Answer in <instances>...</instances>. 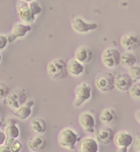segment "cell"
I'll return each instance as SVG.
<instances>
[{
    "instance_id": "14",
    "label": "cell",
    "mask_w": 140,
    "mask_h": 152,
    "mask_svg": "<svg viewBox=\"0 0 140 152\" xmlns=\"http://www.w3.org/2000/svg\"><path fill=\"white\" fill-rule=\"evenodd\" d=\"M115 132L112 127H105L99 129L96 132V140L102 145H108L113 141Z\"/></svg>"
},
{
    "instance_id": "26",
    "label": "cell",
    "mask_w": 140,
    "mask_h": 152,
    "mask_svg": "<svg viewBox=\"0 0 140 152\" xmlns=\"http://www.w3.org/2000/svg\"><path fill=\"white\" fill-rule=\"evenodd\" d=\"M128 73L134 82H140V67L134 65L133 67L128 68Z\"/></svg>"
},
{
    "instance_id": "4",
    "label": "cell",
    "mask_w": 140,
    "mask_h": 152,
    "mask_svg": "<svg viewBox=\"0 0 140 152\" xmlns=\"http://www.w3.org/2000/svg\"><path fill=\"white\" fill-rule=\"evenodd\" d=\"M115 75L110 72H103L95 79V86L102 92H111L115 89Z\"/></svg>"
},
{
    "instance_id": "16",
    "label": "cell",
    "mask_w": 140,
    "mask_h": 152,
    "mask_svg": "<svg viewBox=\"0 0 140 152\" xmlns=\"http://www.w3.org/2000/svg\"><path fill=\"white\" fill-rule=\"evenodd\" d=\"M34 100H27L24 104L14 110V115L21 120H26L31 115L32 107L34 106Z\"/></svg>"
},
{
    "instance_id": "9",
    "label": "cell",
    "mask_w": 140,
    "mask_h": 152,
    "mask_svg": "<svg viewBox=\"0 0 140 152\" xmlns=\"http://www.w3.org/2000/svg\"><path fill=\"white\" fill-rule=\"evenodd\" d=\"M133 138L130 132L126 131H119L114 135L113 141L114 144L119 151H127L128 147L133 143Z\"/></svg>"
},
{
    "instance_id": "7",
    "label": "cell",
    "mask_w": 140,
    "mask_h": 152,
    "mask_svg": "<svg viewBox=\"0 0 140 152\" xmlns=\"http://www.w3.org/2000/svg\"><path fill=\"white\" fill-rule=\"evenodd\" d=\"M120 56L121 53L116 49H106L101 55L102 63L107 68H115L120 64Z\"/></svg>"
},
{
    "instance_id": "13",
    "label": "cell",
    "mask_w": 140,
    "mask_h": 152,
    "mask_svg": "<svg viewBox=\"0 0 140 152\" xmlns=\"http://www.w3.org/2000/svg\"><path fill=\"white\" fill-rule=\"evenodd\" d=\"M133 82L129 73H121L115 78V88L120 91H129Z\"/></svg>"
},
{
    "instance_id": "2",
    "label": "cell",
    "mask_w": 140,
    "mask_h": 152,
    "mask_svg": "<svg viewBox=\"0 0 140 152\" xmlns=\"http://www.w3.org/2000/svg\"><path fill=\"white\" fill-rule=\"evenodd\" d=\"M47 72L55 81H62L68 77L67 63L63 59L57 58L50 61L47 65Z\"/></svg>"
},
{
    "instance_id": "31",
    "label": "cell",
    "mask_w": 140,
    "mask_h": 152,
    "mask_svg": "<svg viewBox=\"0 0 140 152\" xmlns=\"http://www.w3.org/2000/svg\"><path fill=\"white\" fill-rule=\"evenodd\" d=\"M0 152H10V149L7 144L4 143L2 145H0Z\"/></svg>"
},
{
    "instance_id": "29",
    "label": "cell",
    "mask_w": 140,
    "mask_h": 152,
    "mask_svg": "<svg viewBox=\"0 0 140 152\" xmlns=\"http://www.w3.org/2000/svg\"><path fill=\"white\" fill-rule=\"evenodd\" d=\"M133 142V149L134 151L140 152V135H138L136 137L134 138Z\"/></svg>"
},
{
    "instance_id": "35",
    "label": "cell",
    "mask_w": 140,
    "mask_h": 152,
    "mask_svg": "<svg viewBox=\"0 0 140 152\" xmlns=\"http://www.w3.org/2000/svg\"><path fill=\"white\" fill-rule=\"evenodd\" d=\"M25 1H27V2H30V1H33V0H25Z\"/></svg>"
},
{
    "instance_id": "23",
    "label": "cell",
    "mask_w": 140,
    "mask_h": 152,
    "mask_svg": "<svg viewBox=\"0 0 140 152\" xmlns=\"http://www.w3.org/2000/svg\"><path fill=\"white\" fill-rule=\"evenodd\" d=\"M10 122L9 121L7 122L4 132L7 138H18V137L20 136L19 127H17L15 120L12 119V118H10Z\"/></svg>"
},
{
    "instance_id": "33",
    "label": "cell",
    "mask_w": 140,
    "mask_h": 152,
    "mask_svg": "<svg viewBox=\"0 0 140 152\" xmlns=\"http://www.w3.org/2000/svg\"><path fill=\"white\" fill-rule=\"evenodd\" d=\"M1 61H2V55H1V53H0V63H1Z\"/></svg>"
},
{
    "instance_id": "21",
    "label": "cell",
    "mask_w": 140,
    "mask_h": 152,
    "mask_svg": "<svg viewBox=\"0 0 140 152\" xmlns=\"http://www.w3.org/2000/svg\"><path fill=\"white\" fill-rule=\"evenodd\" d=\"M30 128L35 134H44L48 128V125L44 119L41 118H35L30 122Z\"/></svg>"
},
{
    "instance_id": "12",
    "label": "cell",
    "mask_w": 140,
    "mask_h": 152,
    "mask_svg": "<svg viewBox=\"0 0 140 152\" xmlns=\"http://www.w3.org/2000/svg\"><path fill=\"white\" fill-rule=\"evenodd\" d=\"M31 31V26L25 23H16L13 25L10 34L7 36L8 43L14 42L16 39H21Z\"/></svg>"
},
{
    "instance_id": "34",
    "label": "cell",
    "mask_w": 140,
    "mask_h": 152,
    "mask_svg": "<svg viewBox=\"0 0 140 152\" xmlns=\"http://www.w3.org/2000/svg\"><path fill=\"white\" fill-rule=\"evenodd\" d=\"M2 126V121H1V118H0V127Z\"/></svg>"
},
{
    "instance_id": "1",
    "label": "cell",
    "mask_w": 140,
    "mask_h": 152,
    "mask_svg": "<svg viewBox=\"0 0 140 152\" xmlns=\"http://www.w3.org/2000/svg\"><path fill=\"white\" fill-rule=\"evenodd\" d=\"M17 10L21 21L30 25L35 21L36 17L42 12V7L35 0L30 2L19 0L17 4Z\"/></svg>"
},
{
    "instance_id": "24",
    "label": "cell",
    "mask_w": 140,
    "mask_h": 152,
    "mask_svg": "<svg viewBox=\"0 0 140 152\" xmlns=\"http://www.w3.org/2000/svg\"><path fill=\"white\" fill-rule=\"evenodd\" d=\"M5 144L8 145L10 149V152H19L22 149L21 142L17 140V138H7L4 142Z\"/></svg>"
},
{
    "instance_id": "11",
    "label": "cell",
    "mask_w": 140,
    "mask_h": 152,
    "mask_svg": "<svg viewBox=\"0 0 140 152\" xmlns=\"http://www.w3.org/2000/svg\"><path fill=\"white\" fill-rule=\"evenodd\" d=\"M120 44L126 51H133L140 47V36L136 33H128L121 36Z\"/></svg>"
},
{
    "instance_id": "3",
    "label": "cell",
    "mask_w": 140,
    "mask_h": 152,
    "mask_svg": "<svg viewBox=\"0 0 140 152\" xmlns=\"http://www.w3.org/2000/svg\"><path fill=\"white\" fill-rule=\"evenodd\" d=\"M80 141V136L76 132L70 127H65L62 129L57 136V142L63 149L71 150Z\"/></svg>"
},
{
    "instance_id": "32",
    "label": "cell",
    "mask_w": 140,
    "mask_h": 152,
    "mask_svg": "<svg viewBox=\"0 0 140 152\" xmlns=\"http://www.w3.org/2000/svg\"><path fill=\"white\" fill-rule=\"evenodd\" d=\"M134 118H135L137 122L140 124V110H138V111L135 112V113H134Z\"/></svg>"
},
{
    "instance_id": "27",
    "label": "cell",
    "mask_w": 140,
    "mask_h": 152,
    "mask_svg": "<svg viewBox=\"0 0 140 152\" xmlns=\"http://www.w3.org/2000/svg\"><path fill=\"white\" fill-rule=\"evenodd\" d=\"M10 92L8 85L4 82H0V99H5Z\"/></svg>"
},
{
    "instance_id": "17",
    "label": "cell",
    "mask_w": 140,
    "mask_h": 152,
    "mask_svg": "<svg viewBox=\"0 0 140 152\" xmlns=\"http://www.w3.org/2000/svg\"><path fill=\"white\" fill-rule=\"evenodd\" d=\"M99 120L104 125H112L117 120V114L115 110L112 108H107L102 110L99 115Z\"/></svg>"
},
{
    "instance_id": "20",
    "label": "cell",
    "mask_w": 140,
    "mask_h": 152,
    "mask_svg": "<svg viewBox=\"0 0 140 152\" xmlns=\"http://www.w3.org/2000/svg\"><path fill=\"white\" fill-rule=\"evenodd\" d=\"M81 152H98V144L97 140L92 137H84L81 140L80 144Z\"/></svg>"
},
{
    "instance_id": "15",
    "label": "cell",
    "mask_w": 140,
    "mask_h": 152,
    "mask_svg": "<svg viewBox=\"0 0 140 152\" xmlns=\"http://www.w3.org/2000/svg\"><path fill=\"white\" fill-rule=\"evenodd\" d=\"M94 57V53L91 49L86 45L80 46L75 52V59L81 64H88L91 62Z\"/></svg>"
},
{
    "instance_id": "30",
    "label": "cell",
    "mask_w": 140,
    "mask_h": 152,
    "mask_svg": "<svg viewBox=\"0 0 140 152\" xmlns=\"http://www.w3.org/2000/svg\"><path fill=\"white\" fill-rule=\"evenodd\" d=\"M6 139H7V136L5 134V132L0 130V145L4 144L6 141Z\"/></svg>"
},
{
    "instance_id": "6",
    "label": "cell",
    "mask_w": 140,
    "mask_h": 152,
    "mask_svg": "<svg viewBox=\"0 0 140 152\" xmlns=\"http://www.w3.org/2000/svg\"><path fill=\"white\" fill-rule=\"evenodd\" d=\"M92 88L90 86L82 82L80 83L75 90V99H74V106L75 108L82 106L84 103L91 99Z\"/></svg>"
},
{
    "instance_id": "18",
    "label": "cell",
    "mask_w": 140,
    "mask_h": 152,
    "mask_svg": "<svg viewBox=\"0 0 140 152\" xmlns=\"http://www.w3.org/2000/svg\"><path fill=\"white\" fill-rule=\"evenodd\" d=\"M28 146L32 151H41L46 147V140L41 134L32 137L28 142Z\"/></svg>"
},
{
    "instance_id": "5",
    "label": "cell",
    "mask_w": 140,
    "mask_h": 152,
    "mask_svg": "<svg viewBox=\"0 0 140 152\" xmlns=\"http://www.w3.org/2000/svg\"><path fill=\"white\" fill-rule=\"evenodd\" d=\"M27 101L26 92L23 89H15L9 92L5 99V104L12 110H17Z\"/></svg>"
},
{
    "instance_id": "19",
    "label": "cell",
    "mask_w": 140,
    "mask_h": 152,
    "mask_svg": "<svg viewBox=\"0 0 140 152\" xmlns=\"http://www.w3.org/2000/svg\"><path fill=\"white\" fill-rule=\"evenodd\" d=\"M67 65L68 73L72 77H80L84 71V64L75 58L70 59L67 63Z\"/></svg>"
},
{
    "instance_id": "28",
    "label": "cell",
    "mask_w": 140,
    "mask_h": 152,
    "mask_svg": "<svg viewBox=\"0 0 140 152\" xmlns=\"http://www.w3.org/2000/svg\"><path fill=\"white\" fill-rule=\"evenodd\" d=\"M7 44H8L7 36H4V35H0V51L4 50L7 47Z\"/></svg>"
},
{
    "instance_id": "10",
    "label": "cell",
    "mask_w": 140,
    "mask_h": 152,
    "mask_svg": "<svg viewBox=\"0 0 140 152\" xmlns=\"http://www.w3.org/2000/svg\"><path fill=\"white\" fill-rule=\"evenodd\" d=\"M78 123L85 132L94 133L95 132V127H96L95 118L90 112L88 111L82 112L78 117Z\"/></svg>"
},
{
    "instance_id": "8",
    "label": "cell",
    "mask_w": 140,
    "mask_h": 152,
    "mask_svg": "<svg viewBox=\"0 0 140 152\" xmlns=\"http://www.w3.org/2000/svg\"><path fill=\"white\" fill-rule=\"evenodd\" d=\"M71 26L79 34H86L95 31L98 28V24L95 22H88L80 17H74L71 20Z\"/></svg>"
},
{
    "instance_id": "25",
    "label": "cell",
    "mask_w": 140,
    "mask_h": 152,
    "mask_svg": "<svg viewBox=\"0 0 140 152\" xmlns=\"http://www.w3.org/2000/svg\"><path fill=\"white\" fill-rule=\"evenodd\" d=\"M129 93L133 99L140 100V82H133L129 90Z\"/></svg>"
},
{
    "instance_id": "22",
    "label": "cell",
    "mask_w": 140,
    "mask_h": 152,
    "mask_svg": "<svg viewBox=\"0 0 140 152\" xmlns=\"http://www.w3.org/2000/svg\"><path fill=\"white\" fill-rule=\"evenodd\" d=\"M136 56L131 51H126L121 53L120 56V64L126 68H130L136 64Z\"/></svg>"
},
{
    "instance_id": "36",
    "label": "cell",
    "mask_w": 140,
    "mask_h": 152,
    "mask_svg": "<svg viewBox=\"0 0 140 152\" xmlns=\"http://www.w3.org/2000/svg\"><path fill=\"white\" fill-rule=\"evenodd\" d=\"M0 111H1V106H0Z\"/></svg>"
}]
</instances>
